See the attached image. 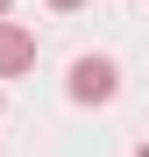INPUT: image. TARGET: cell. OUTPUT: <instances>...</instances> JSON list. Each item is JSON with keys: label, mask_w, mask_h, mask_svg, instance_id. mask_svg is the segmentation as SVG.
Wrapping results in <instances>:
<instances>
[{"label": "cell", "mask_w": 149, "mask_h": 157, "mask_svg": "<svg viewBox=\"0 0 149 157\" xmlns=\"http://www.w3.org/2000/svg\"><path fill=\"white\" fill-rule=\"evenodd\" d=\"M7 7H14V0H0V14H7Z\"/></svg>", "instance_id": "4"}, {"label": "cell", "mask_w": 149, "mask_h": 157, "mask_svg": "<svg viewBox=\"0 0 149 157\" xmlns=\"http://www.w3.org/2000/svg\"><path fill=\"white\" fill-rule=\"evenodd\" d=\"M114 93H121V64L114 57H78L71 64V100L78 107H107Z\"/></svg>", "instance_id": "1"}, {"label": "cell", "mask_w": 149, "mask_h": 157, "mask_svg": "<svg viewBox=\"0 0 149 157\" xmlns=\"http://www.w3.org/2000/svg\"><path fill=\"white\" fill-rule=\"evenodd\" d=\"M50 7H57V14H78V7H85V0H50Z\"/></svg>", "instance_id": "3"}, {"label": "cell", "mask_w": 149, "mask_h": 157, "mask_svg": "<svg viewBox=\"0 0 149 157\" xmlns=\"http://www.w3.org/2000/svg\"><path fill=\"white\" fill-rule=\"evenodd\" d=\"M0 107H7V100H0Z\"/></svg>", "instance_id": "6"}, {"label": "cell", "mask_w": 149, "mask_h": 157, "mask_svg": "<svg viewBox=\"0 0 149 157\" xmlns=\"http://www.w3.org/2000/svg\"><path fill=\"white\" fill-rule=\"evenodd\" d=\"M135 157H149V143H142V150H135Z\"/></svg>", "instance_id": "5"}, {"label": "cell", "mask_w": 149, "mask_h": 157, "mask_svg": "<svg viewBox=\"0 0 149 157\" xmlns=\"http://www.w3.org/2000/svg\"><path fill=\"white\" fill-rule=\"evenodd\" d=\"M29 64H36V36L21 21H0V78H21Z\"/></svg>", "instance_id": "2"}]
</instances>
